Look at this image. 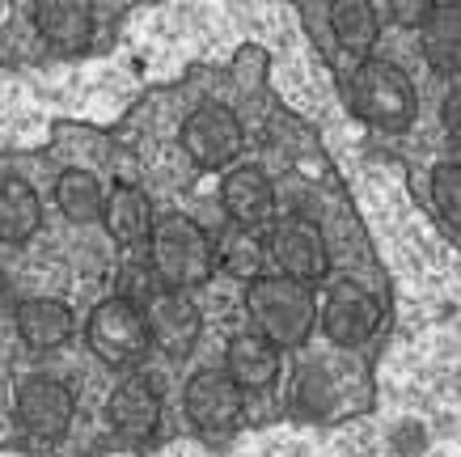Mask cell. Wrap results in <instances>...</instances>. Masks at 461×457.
I'll return each instance as SVG.
<instances>
[{
	"instance_id": "1",
	"label": "cell",
	"mask_w": 461,
	"mask_h": 457,
	"mask_svg": "<svg viewBox=\"0 0 461 457\" xmlns=\"http://www.w3.org/2000/svg\"><path fill=\"white\" fill-rule=\"evenodd\" d=\"M149 263H153L157 279L166 288L191 292L199 284H208L212 271H216V250H212L208 229L182 212H166L153 221V233H149Z\"/></svg>"
},
{
	"instance_id": "2",
	"label": "cell",
	"mask_w": 461,
	"mask_h": 457,
	"mask_svg": "<svg viewBox=\"0 0 461 457\" xmlns=\"http://www.w3.org/2000/svg\"><path fill=\"white\" fill-rule=\"evenodd\" d=\"M246 314L276 347H305L318 326V297L288 276H258L246 284Z\"/></svg>"
},
{
	"instance_id": "3",
	"label": "cell",
	"mask_w": 461,
	"mask_h": 457,
	"mask_svg": "<svg viewBox=\"0 0 461 457\" xmlns=\"http://www.w3.org/2000/svg\"><path fill=\"white\" fill-rule=\"evenodd\" d=\"M351 111L381 132H402L415 119V85L390 59H364L348 85Z\"/></svg>"
},
{
	"instance_id": "4",
	"label": "cell",
	"mask_w": 461,
	"mask_h": 457,
	"mask_svg": "<svg viewBox=\"0 0 461 457\" xmlns=\"http://www.w3.org/2000/svg\"><path fill=\"white\" fill-rule=\"evenodd\" d=\"M85 343L106 369H136L153 347L144 314L123 297H106L94 305V314L85 322Z\"/></svg>"
},
{
	"instance_id": "5",
	"label": "cell",
	"mask_w": 461,
	"mask_h": 457,
	"mask_svg": "<svg viewBox=\"0 0 461 457\" xmlns=\"http://www.w3.org/2000/svg\"><path fill=\"white\" fill-rule=\"evenodd\" d=\"M182 411H186V419H191V428L199 436L221 441V436H233L241 428L246 394L233 386V377L224 369H199L182 386Z\"/></svg>"
},
{
	"instance_id": "6",
	"label": "cell",
	"mask_w": 461,
	"mask_h": 457,
	"mask_svg": "<svg viewBox=\"0 0 461 457\" xmlns=\"http://www.w3.org/2000/svg\"><path fill=\"white\" fill-rule=\"evenodd\" d=\"M267 263H276V276H288L296 284H318L330 267V250H326V237L313 221L305 216H280V221L267 224Z\"/></svg>"
},
{
	"instance_id": "7",
	"label": "cell",
	"mask_w": 461,
	"mask_h": 457,
	"mask_svg": "<svg viewBox=\"0 0 461 457\" xmlns=\"http://www.w3.org/2000/svg\"><path fill=\"white\" fill-rule=\"evenodd\" d=\"M178 140L199 169H224L233 166L241 157V149H246V127H241V119L229 106L203 102V106H195L186 114Z\"/></svg>"
},
{
	"instance_id": "8",
	"label": "cell",
	"mask_w": 461,
	"mask_h": 457,
	"mask_svg": "<svg viewBox=\"0 0 461 457\" xmlns=\"http://www.w3.org/2000/svg\"><path fill=\"white\" fill-rule=\"evenodd\" d=\"M14 416H17V424H22V432L34 436V441H59V436H68V428H72L77 398H72V389L64 386L59 377L34 373V377H22V381H17Z\"/></svg>"
},
{
	"instance_id": "9",
	"label": "cell",
	"mask_w": 461,
	"mask_h": 457,
	"mask_svg": "<svg viewBox=\"0 0 461 457\" xmlns=\"http://www.w3.org/2000/svg\"><path fill=\"white\" fill-rule=\"evenodd\" d=\"M321 331L335 347H360L368 343L381 326V301L356 279H339L318 305Z\"/></svg>"
},
{
	"instance_id": "10",
	"label": "cell",
	"mask_w": 461,
	"mask_h": 457,
	"mask_svg": "<svg viewBox=\"0 0 461 457\" xmlns=\"http://www.w3.org/2000/svg\"><path fill=\"white\" fill-rule=\"evenodd\" d=\"M140 314L144 326H149V343L161 347L169 361H186L195 352L199 334H203V314H199V305L186 292L161 288Z\"/></svg>"
},
{
	"instance_id": "11",
	"label": "cell",
	"mask_w": 461,
	"mask_h": 457,
	"mask_svg": "<svg viewBox=\"0 0 461 457\" xmlns=\"http://www.w3.org/2000/svg\"><path fill=\"white\" fill-rule=\"evenodd\" d=\"M106 424L127 444L153 441L161 428V394L153 381L140 373H127L123 381H114L111 398H106Z\"/></svg>"
},
{
	"instance_id": "12",
	"label": "cell",
	"mask_w": 461,
	"mask_h": 457,
	"mask_svg": "<svg viewBox=\"0 0 461 457\" xmlns=\"http://www.w3.org/2000/svg\"><path fill=\"white\" fill-rule=\"evenodd\" d=\"M221 204L241 229H267L276 221V187L258 166H233L221 182Z\"/></svg>"
},
{
	"instance_id": "13",
	"label": "cell",
	"mask_w": 461,
	"mask_h": 457,
	"mask_svg": "<svg viewBox=\"0 0 461 457\" xmlns=\"http://www.w3.org/2000/svg\"><path fill=\"white\" fill-rule=\"evenodd\" d=\"M224 373L241 394H263L280 381V347L258 331H238L224 343Z\"/></svg>"
},
{
	"instance_id": "14",
	"label": "cell",
	"mask_w": 461,
	"mask_h": 457,
	"mask_svg": "<svg viewBox=\"0 0 461 457\" xmlns=\"http://www.w3.org/2000/svg\"><path fill=\"white\" fill-rule=\"evenodd\" d=\"M17 339L30 347V352H56L77 334V318L72 309L56 297H30V301L17 305Z\"/></svg>"
},
{
	"instance_id": "15",
	"label": "cell",
	"mask_w": 461,
	"mask_h": 457,
	"mask_svg": "<svg viewBox=\"0 0 461 457\" xmlns=\"http://www.w3.org/2000/svg\"><path fill=\"white\" fill-rule=\"evenodd\" d=\"M34 30L56 51H81L94 34V0H39Z\"/></svg>"
},
{
	"instance_id": "16",
	"label": "cell",
	"mask_w": 461,
	"mask_h": 457,
	"mask_svg": "<svg viewBox=\"0 0 461 457\" xmlns=\"http://www.w3.org/2000/svg\"><path fill=\"white\" fill-rule=\"evenodd\" d=\"M102 221L111 229L114 246L123 250H144L149 246V233H153V204H149V195L140 187H127L119 182L111 195H106V212H102Z\"/></svg>"
},
{
	"instance_id": "17",
	"label": "cell",
	"mask_w": 461,
	"mask_h": 457,
	"mask_svg": "<svg viewBox=\"0 0 461 457\" xmlns=\"http://www.w3.org/2000/svg\"><path fill=\"white\" fill-rule=\"evenodd\" d=\"M42 229V199L26 178H0V242L5 246H26Z\"/></svg>"
},
{
	"instance_id": "18",
	"label": "cell",
	"mask_w": 461,
	"mask_h": 457,
	"mask_svg": "<svg viewBox=\"0 0 461 457\" xmlns=\"http://www.w3.org/2000/svg\"><path fill=\"white\" fill-rule=\"evenodd\" d=\"M423 59L440 77H461V5H436L420 26Z\"/></svg>"
},
{
	"instance_id": "19",
	"label": "cell",
	"mask_w": 461,
	"mask_h": 457,
	"mask_svg": "<svg viewBox=\"0 0 461 457\" xmlns=\"http://www.w3.org/2000/svg\"><path fill=\"white\" fill-rule=\"evenodd\" d=\"M330 30H335V42L348 56L364 59L377 47V34H381L373 0H330Z\"/></svg>"
},
{
	"instance_id": "20",
	"label": "cell",
	"mask_w": 461,
	"mask_h": 457,
	"mask_svg": "<svg viewBox=\"0 0 461 457\" xmlns=\"http://www.w3.org/2000/svg\"><path fill=\"white\" fill-rule=\"evenodd\" d=\"M212 250H216V267H224L233 279H258L267 276V246L263 237L254 233V229H241V224H229L221 233V242H212Z\"/></svg>"
},
{
	"instance_id": "21",
	"label": "cell",
	"mask_w": 461,
	"mask_h": 457,
	"mask_svg": "<svg viewBox=\"0 0 461 457\" xmlns=\"http://www.w3.org/2000/svg\"><path fill=\"white\" fill-rule=\"evenodd\" d=\"M56 208L72 224H94L106 212V191L89 169H64L56 178Z\"/></svg>"
},
{
	"instance_id": "22",
	"label": "cell",
	"mask_w": 461,
	"mask_h": 457,
	"mask_svg": "<svg viewBox=\"0 0 461 457\" xmlns=\"http://www.w3.org/2000/svg\"><path fill=\"white\" fill-rule=\"evenodd\" d=\"M161 288H166V284L157 279L153 263H149V254H136V259H127V263L119 267V292H114V297L131 301L136 309H144V305L153 301Z\"/></svg>"
},
{
	"instance_id": "23",
	"label": "cell",
	"mask_w": 461,
	"mask_h": 457,
	"mask_svg": "<svg viewBox=\"0 0 461 457\" xmlns=\"http://www.w3.org/2000/svg\"><path fill=\"white\" fill-rule=\"evenodd\" d=\"M432 199L440 216L453 229H461V161H445L432 169Z\"/></svg>"
},
{
	"instance_id": "24",
	"label": "cell",
	"mask_w": 461,
	"mask_h": 457,
	"mask_svg": "<svg viewBox=\"0 0 461 457\" xmlns=\"http://www.w3.org/2000/svg\"><path fill=\"white\" fill-rule=\"evenodd\" d=\"M440 0H390V14L398 26H423Z\"/></svg>"
},
{
	"instance_id": "25",
	"label": "cell",
	"mask_w": 461,
	"mask_h": 457,
	"mask_svg": "<svg viewBox=\"0 0 461 457\" xmlns=\"http://www.w3.org/2000/svg\"><path fill=\"white\" fill-rule=\"evenodd\" d=\"M440 119H445V140H448V149L461 157V89H453V94L445 97V111H440Z\"/></svg>"
}]
</instances>
